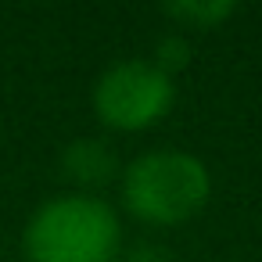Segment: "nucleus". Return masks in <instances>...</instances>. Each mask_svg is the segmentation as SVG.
<instances>
[{
    "label": "nucleus",
    "mask_w": 262,
    "mask_h": 262,
    "mask_svg": "<svg viewBox=\"0 0 262 262\" xmlns=\"http://www.w3.org/2000/svg\"><path fill=\"white\" fill-rule=\"evenodd\" d=\"M122 251V215L101 194H54L22 226L26 262H119Z\"/></svg>",
    "instance_id": "1"
},
{
    "label": "nucleus",
    "mask_w": 262,
    "mask_h": 262,
    "mask_svg": "<svg viewBox=\"0 0 262 262\" xmlns=\"http://www.w3.org/2000/svg\"><path fill=\"white\" fill-rule=\"evenodd\" d=\"M212 198L208 165L176 147H155L137 155L119 172V201L129 219L151 230H172L190 223Z\"/></svg>",
    "instance_id": "2"
},
{
    "label": "nucleus",
    "mask_w": 262,
    "mask_h": 262,
    "mask_svg": "<svg viewBox=\"0 0 262 262\" xmlns=\"http://www.w3.org/2000/svg\"><path fill=\"white\" fill-rule=\"evenodd\" d=\"M90 104L104 129L144 133L172 112L176 79H169L151 58H119L94 79Z\"/></svg>",
    "instance_id": "3"
},
{
    "label": "nucleus",
    "mask_w": 262,
    "mask_h": 262,
    "mask_svg": "<svg viewBox=\"0 0 262 262\" xmlns=\"http://www.w3.org/2000/svg\"><path fill=\"white\" fill-rule=\"evenodd\" d=\"M119 172H122L119 155L101 137H76L61 151V176H69L76 183L72 190L79 194H97L104 183L119 180Z\"/></svg>",
    "instance_id": "4"
},
{
    "label": "nucleus",
    "mask_w": 262,
    "mask_h": 262,
    "mask_svg": "<svg viewBox=\"0 0 262 262\" xmlns=\"http://www.w3.org/2000/svg\"><path fill=\"white\" fill-rule=\"evenodd\" d=\"M162 15L180 33H215L237 15V4L233 0H176L162 8Z\"/></svg>",
    "instance_id": "5"
},
{
    "label": "nucleus",
    "mask_w": 262,
    "mask_h": 262,
    "mask_svg": "<svg viewBox=\"0 0 262 262\" xmlns=\"http://www.w3.org/2000/svg\"><path fill=\"white\" fill-rule=\"evenodd\" d=\"M151 61H155L169 79H176V72H183V69L190 65V40H187V33L172 29L169 36H162V40L155 43Z\"/></svg>",
    "instance_id": "6"
},
{
    "label": "nucleus",
    "mask_w": 262,
    "mask_h": 262,
    "mask_svg": "<svg viewBox=\"0 0 262 262\" xmlns=\"http://www.w3.org/2000/svg\"><path fill=\"white\" fill-rule=\"evenodd\" d=\"M122 258L126 262H172V255L165 248H158V244H140L133 251H122Z\"/></svg>",
    "instance_id": "7"
}]
</instances>
